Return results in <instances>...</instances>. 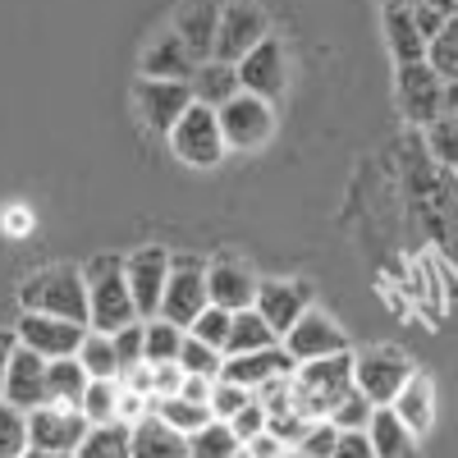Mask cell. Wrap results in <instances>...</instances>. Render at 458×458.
Here are the masks:
<instances>
[{
    "instance_id": "6",
    "label": "cell",
    "mask_w": 458,
    "mask_h": 458,
    "mask_svg": "<svg viewBox=\"0 0 458 458\" xmlns=\"http://www.w3.org/2000/svg\"><path fill=\"white\" fill-rule=\"evenodd\" d=\"M170 147H174V157L183 165H193V170H211L220 165L225 157V133H220V114L211 106H188L183 110V120L170 129Z\"/></svg>"
},
{
    "instance_id": "7",
    "label": "cell",
    "mask_w": 458,
    "mask_h": 458,
    "mask_svg": "<svg viewBox=\"0 0 458 458\" xmlns=\"http://www.w3.org/2000/svg\"><path fill=\"white\" fill-rule=\"evenodd\" d=\"M271 37V19L252 0H220V32H216V55L225 64H239L252 47Z\"/></svg>"
},
{
    "instance_id": "14",
    "label": "cell",
    "mask_w": 458,
    "mask_h": 458,
    "mask_svg": "<svg viewBox=\"0 0 458 458\" xmlns=\"http://www.w3.org/2000/svg\"><path fill=\"white\" fill-rule=\"evenodd\" d=\"M133 106H138V120L151 133L170 138V129L183 120V110L193 106V88H188V83H165V79H138Z\"/></svg>"
},
{
    "instance_id": "5",
    "label": "cell",
    "mask_w": 458,
    "mask_h": 458,
    "mask_svg": "<svg viewBox=\"0 0 458 458\" xmlns=\"http://www.w3.org/2000/svg\"><path fill=\"white\" fill-rule=\"evenodd\" d=\"M207 308H211L207 261L198 252H170V280H165V298H161V317L174 321L179 330H188Z\"/></svg>"
},
{
    "instance_id": "43",
    "label": "cell",
    "mask_w": 458,
    "mask_h": 458,
    "mask_svg": "<svg viewBox=\"0 0 458 458\" xmlns=\"http://www.w3.org/2000/svg\"><path fill=\"white\" fill-rule=\"evenodd\" d=\"M229 431L239 436V445H248V440H257V436L266 431V408L257 403V394H252V403H248L243 412H234V417H229Z\"/></svg>"
},
{
    "instance_id": "27",
    "label": "cell",
    "mask_w": 458,
    "mask_h": 458,
    "mask_svg": "<svg viewBox=\"0 0 458 458\" xmlns=\"http://www.w3.org/2000/svg\"><path fill=\"white\" fill-rule=\"evenodd\" d=\"M271 344H280V335L266 326V317L257 308L248 312H234V321H229V339H225V358H239V353H257V349H271Z\"/></svg>"
},
{
    "instance_id": "47",
    "label": "cell",
    "mask_w": 458,
    "mask_h": 458,
    "mask_svg": "<svg viewBox=\"0 0 458 458\" xmlns=\"http://www.w3.org/2000/svg\"><path fill=\"white\" fill-rule=\"evenodd\" d=\"M412 23H417V32H422V37H427V47H431V42H436V37L445 32V23H449V19H445L440 10H431V5H427V0H422V5H417V10H412Z\"/></svg>"
},
{
    "instance_id": "22",
    "label": "cell",
    "mask_w": 458,
    "mask_h": 458,
    "mask_svg": "<svg viewBox=\"0 0 458 458\" xmlns=\"http://www.w3.org/2000/svg\"><path fill=\"white\" fill-rule=\"evenodd\" d=\"M390 408H394L399 422H403L417 440H422V436L431 431V422H436V380H431L427 371H412V380L394 394Z\"/></svg>"
},
{
    "instance_id": "17",
    "label": "cell",
    "mask_w": 458,
    "mask_h": 458,
    "mask_svg": "<svg viewBox=\"0 0 458 458\" xmlns=\"http://www.w3.org/2000/svg\"><path fill=\"white\" fill-rule=\"evenodd\" d=\"M257 276L239 257H216L207 261V293H211V308H225V312H248L257 302Z\"/></svg>"
},
{
    "instance_id": "26",
    "label": "cell",
    "mask_w": 458,
    "mask_h": 458,
    "mask_svg": "<svg viewBox=\"0 0 458 458\" xmlns=\"http://www.w3.org/2000/svg\"><path fill=\"white\" fill-rule=\"evenodd\" d=\"M88 371L79 358H55L47 362V403H60V408H79L83 403V390H88Z\"/></svg>"
},
{
    "instance_id": "24",
    "label": "cell",
    "mask_w": 458,
    "mask_h": 458,
    "mask_svg": "<svg viewBox=\"0 0 458 458\" xmlns=\"http://www.w3.org/2000/svg\"><path fill=\"white\" fill-rule=\"evenodd\" d=\"M188 88H193V101L198 106H211L220 110L225 101H234L243 88H239V69L225 64V60H202L193 69V79H188Z\"/></svg>"
},
{
    "instance_id": "15",
    "label": "cell",
    "mask_w": 458,
    "mask_h": 458,
    "mask_svg": "<svg viewBox=\"0 0 458 458\" xmlns=\"http://www.w3.org/2000/svg\"><path fill=\"white\" fill-rule=\"evenodd\" d=\"M252 308L266 317V326L284 339V335L302 321V312L317 308V298H312V284H308V280H261Z\"/></svg>"
},
{
    "instance_id": "12",
    "label": "cell",
    "mask_w": 458,
    "mask_h": 458,
    "mask_svg": "<svg viewBox=\"0 0 458 458\" xmlns=\"http://www.w3.org/2000/svg\"><path fill=\"white\" fill-rule=\"evenodd\" d=\"M88 417L79 408H60V403H42L28 412V449H51V454H79L83 436H88Z\"/></svg>"
},
{
    "instance_id": "20",
    "label": "cell",
    "mask_w": 458,
    "mask_h": 458,
    "mask_svg": "<svg viewBox=\"0 0 458 458\" xmlns=\"http://www.w3.org/2000/svg\"><path fill=\"white\" fill-rule=\"evenodd\" d=\"M174 32L179 42L193 51V60H211L216 55V32H220V0H188L174 14Z\"/></svg>"
},
{
    "instance_id": "31",
    "label": "cell",
    "mask_w": 458,
    "mask_h": 458,
    "mask_svg": "<svg viewBox=\"0 0 458 458\" xmlns=\"http://www.w3.org/2000/svg\"><path fill=\"white\" fill-rule=\"evenodd\" d=\"M183 335H188V330H179L174 321H165V317H151V321H147V335H142V362H147V367L179 362Z\"/></svg>"
},
{
    "instance_id": "1",
    "label": "cell",
    "mask_w": 458,
    "mask_h": 458,
    "mask_svg": "<svg viewBox=\"0 0 458 458\" xmlns=\"http://www.w3.org/2000/svg\"><path fill=\"white\" fill-rule=\"evenodd\" d=\"M83 289H88V330L114 335L129 321H142L129 293V276H124V257L120 252H97L83 261Z\"/></svg>"
},
{
    "instance_id": "19",
    "label": "cell",
    "mask_w": 458,
    "mask_h": 458,
    "mask_svg": "<svg viewBox=\"0 0 458 458\" xmlns=\"http://www.w3.org/2000/svg\"><path fill=\"white\" fill-rule=\"evenodd\" d=\"M298 371V362L284 353V344H271V349H257V353H239V358H225V367H220V376L225 380H234V386H243V390H261V386H271V380H280V376H293Z\"/></svg>"
},
{
    "instance_id": "13",
    "label": "cell",
    "mask_w": 458,
    "mask_h": 458,
    "mask_svg": "<svg viewBox=\"0 0 458 458\" xmlns=\"http://www.w3.org/2000/svg\"><path fill=\"white\" fill-rule=\"evenodd\" d=\"M14 335H19V344H23V349H32V353H42L47 362H55V358H79L88 326H73V321H60V317L19 312V321H14Z\"/></svg>"
},
{
    "instance_id": "9",
    "label": "cell",
    "mask_w": 458,
    "mask_h": 458,
    "mask_svg": "<svg viewBox=\"0 0 458 458\" xmlns=\"http://www.w3.org/2000/svg\"><path fill=\"white\" fill-rule=\"evenodd\" d=\"M394 97H399V110L412 129H431L440 120V101H445V79L427 64H399L394 73Z\"/></svg>"
},
{
    "instance_id": "44",
    "label": "cell",
    "mask_w": 458,
    "mask_h": 458,
    "mask_svg": "<svg viewBox=\"0 0 458 458\" xmlns=\"http://www.w3.org/2000/svg\"><path fill=\"white\" fill-rule=\"evenodd\" d=\"M335 445H339V427H330V422H312L298 449H302V454H312V458H330Z\"/></svg>"
},
{
    "instance_id": "50",
    "label": "cell",
    "mask_w": 458,
    "mask_h": 458,
    "mask_svg": "<svg viewBox=\"0 0 458 458\" xmlns=\"http://www.w3.org/2000/svg\"><path fill=\"white\" fill-rule=\"evenodd\" d=\"M211 386H216V380H207V376H183V390H179V394H183L188 403H207V399H211Z\"/></svg>"
},
{
    "instance_id": "56",
    "label": "cell",
    "mask_w": 458,
    "mask_h": 458,
    "mask_svg": "<svg viewBox=\"0 0 458 458\" xmlns=\"http://www.w3.org/2000/svg\"><path fill=\"white\" fill-rule=\"evenodd\" d=\"M284 458H312V454H302V449H284Z\"/></svg>"
},
{
    "instance_id": "38",
    "label": "cell",
    "mask_w": 458,
    "mask_h": 458,
    "mask_svg": "<svg viewBox=\"0 0 458 458\" xmlns=\"http://www.w3.org/2000/svg\"><path fill=\"white\" fill-rule=\"evenodd\" d=\"M28 454V412L0 399V458H23Z\"/></svg>"
},
{
    "instance_id": "29",
    "label": "cell",
    "mask_w": 458,
    "mask_h": 458,
    "mask_svg": "<svg viewBox=\"0 0 458 458\" xmlns=\"http://www.w3.org/2000/svg\"><path fill=\"white\" fill-rule=\"evenodd\" d=\"M73 458H133V427H129V422L92 427Z\"/></svg>"
},
{
    "instance_id": "49",
    "label": "cell",
    "mask_w": 458,
    "mask_h": 458,
    "mask_svg": "<svg viewBox=\"0 0 458 458\" xmlns=\"http://www.w3.org/2000/svg\"><path fill=\"white\" fill-rule=\"evenodd\" d=\"M243 449H248L252 458H284V445H280L271 431H261V436H257V440H248Z\"/></svg>"
},
{
    "instance_id": "34",
    "label": "cell",
    "mask_w": 458,
    "mask_h": 458,
    "mask_svg": "<svg viewBox=\"0 0 458 458\" xmlns=\"http://www.w3.org/2000/svg\"><path fill=\"white\" fill-rule=\"evenodd\" d=\"M243 445L229 431V422H207L202 431L188 436V458H234Z\"/></svg>"
},
{
    "instance_id": "54",
    "label": "cell",
    "mask_w": 458,
    "mask_h": 458,
    "mask_svg": "<svg viewBox=\"0 0 458 458\" xmlns=\"http://www.w3.org/2000/svg\"><path fill=\"white\" fill-rule=\"evenodd\" d=\"M422 0H380V10H417Z\"/></svg>"
},
{
    "instance_id": "52",
    "label": "cell",
    "mask_w": 458,
    "mask_h": 458,
    "mask_svg": "<svg viewBox=\"0 0 458 458\" xmlns=\"http://www.w3.org/2000/svg\"><path fill=\"white\" fill-rule=\"evenodd\" d=\"M445 120H458V83H445V101H440Z\"/></svg>"
},
{
    "instance_id": "35",
    "label": "cell",
    "mask_w": 458,
    "mask_h": 458,
    "mask_svg": "<svg viewBox=\"0 0 458 458\" xmlns=\"http://www.w3.org/2000/svg\"><path fill=\"white\" fill-rule=\"evenodd\" d=\"M179 367H183V376H207V380H216V376H220V367H225V353H220V349H211V344H202L198 335H183Z\"/></svg>"
},
{
    "instance_id": "16",
    "label": "cell",
    "mask_w": 458,
    "mask_h": 458,
    "mask_svg": "<svg viewBox=\"0 0 458 458\" xmlns=\"http://www.w3.org/2000/svg\"><path fill=\"white\" fill-rule=\"evenodd\" d=\"M234 69H239V88L261 97V101H276L289 83V60H284V47L276 42V37H266L261 47H252Z\"/></svg>"
},
{
    "instance_id": "55",
    "label": "cell",
    "mask_w": 458,
    "mask_h": 458,
    "mask_svg": "<svg viewBox=\"0 0 458 458\" xmlns=\"http://www.w3.org/2000/svg\"><path fill=\"white\" fill-rule=\"evenodd\" d=\"M23 458H73V454H51V449H28Z\"/></svg>"
},
{
    "instance_id": "57",
    "label": "cell",
    "mask_w": 458,
    "mask_h": 458,
    "mask_svg": "<svg viewBox=\"0 0 458 458\" xmlns=\"http://www.w3.org/2000/svg\"><path fill=\"white\" fill-rule=\"evenodd\" d=\"M234 458H252V454H248V449H239V454H234Z\"/></svg>"
},
{
    "instance_id": "2",
    "label": "cell",
    "mask_w": 458,
    "mask_h": 458,
    "mask_svg": "<svg viewBox=\"0 0 458 458\" xmlns=\"http://www.w3.org/2000/svg\"><path fill=\"white\" fill-rule=\"evenodd\" d=\"M19 312H37V317H60L73 326H88V289H83V266H42L19 284Z\"/></svg>"
},
{
    "instance_id": "10",
    "label": "cell",
    "mask_w": 458,
    "mask_h": 458,
    "mask_svg": "<svg viewBox=\"0 0 458 458\" xmlns=\"http://www.w3.org/2000/svg\"><path fill=\"white\" fill-rule=\"evenodd\" d=\"M124 276H129V293L142 321L161 317V298H165V280H170V252L161 243H147L138 252L124 257Z\"/></svg>"
},
{
    "instance_id": "4",
    "label": "cell",
    "mask_w": 458,
    "mask_h": 458,
    "mask_svg": "<svg viewBox=\"0 0 458 458\" xmlns=\"http://www.w3.org/2000/svg\"><path fill=\"white\" fill-rule=\"evenodd\" d=\"M412 358L399 349V344H371V349L353 353V386L376 403V408H390L394 394L412 380Z\"/></svg>"
},
{
    "instance_id": "11",
    "label": "cell",
    "mask_w": 458,
    "mask_h": 458,
    "mask_svg": "<svg viewBox=\"0 0 458 458\" xmlns=\"http://www.w3.org/2000/svg\"><path fill=\"white\" fill-rule=\"evenodd\" d=\"M284 353L302 367V362H317V358H335V353H349V335H344V326L321 312V308H308L302 312V321L280 339Z\"/></svg>"
},
{
    "instance_id": "37",
    "label": "cell",
    "mask_w": 458,
    "mask_h": 458,
    "mask_svg": "<svg viewBox=\"0 0 458 458\" xmlns=\"http://www.w3.org/2000/svg\"><path fill=\"white\" fill-rule=\"evenodd\" d=\"M427 64L440 73L445 83H458V14L445 23V32L427 47Z\"/></svg>"
},
{
    "instance_id": "58",
    "label": "cell",
    "mask_w": 458,
    "mask_h": 458,
    "mask_svg": "<svg viewBox=\"0 0 458 458\" xmlns=\"http://www.w3.org/2000/svg\"><path fill=\"white\" fill-rule=\"evenodd\" d=\"M454 174H458V170H454Z\"/></svg>"
},
{
    "instance_id": "32",
    "label": "cell",
    "mask_w": 458,
    "mask_h": 458,
    "mask_svg": "<svg viewBox=\"0 0 458 458\" xmlns=\"http://www.w3.org/2000/svg\"><path fill=\"white\" fill-rule=\"evenodd\" d=\"M79 412L88 417V427H106L120 422V380H88Z\"/></svg>"
},
{
    "instance_id": "41",
    "label": "cell",
    "mask_w": 458,
    "mask_h": 458,
    "mask_svg": "<svg viewBox=\"0 0 458 458\" xmlns=\"http://www.w3.org/2000/svg\"><path fill=\"white\" fill-rule=\"evenodd\" d=\"M142 335H147V321H129L124 330H114L110 344H114V358H120V376L133 371L142 362Z\"/></svg>"
},
{
    "instance_id": "18",
    "label": "cell",
    "mask_w": 458,
    "mask_h": 458,
    "mask_svg": "<svg viewBox=\"0 0 458 458\" xmlns=\"http://www.w3.org/2000/svg\"><path fill=\"white\" fill-rule=\"evenodd\" d=\"M0 399L14 403L19 412L42 408V403H47V358L19 344V349L10 353V367H5V390H0Z\"/></svg>"
},
{
    "instance_id": "30",
    "label": "cell",
    "mask_w": 458,
    "mask_h": 458,
    "mask_svg": "<svg viewBox=\"0 0 458 458\" xmlns=\"http://www.w3.org/2000/svg\"><path fill=\"white\" fill-rule=\"evenodd\" d=\"M147 412H157L165 427H174V431H183V436H193V431H202L207 422H216L207 403H188L183 394H170V399H151V403H147Z\"/></svg>"
},
{
    "instance_id": "53",
    "label": "cell",
    "mask_w": 458,
    "mask_h": 458,
    "mask_svg": "<svg viewBox=\"0 0 458 458\" xmlns=\"http://www.w3.org/2000/svg\"><path fill=\"white\" fill-rule=\"evenodd\" d=\"M427 5H431V10H440L445 19H454V14H458V0H427Z\"/></svg>"
},
{
    "instance_id": "42",
    "label": "cell",
    "mask_w": 458,
    "mask_h": 458,
    "mask_svg": "<svg viewBox=\"0 0 458 458\" xmlns=\"http://www.w3.org/2000/svg\"><path fill=\"white\" fill-rule=\"evenodd\" d=\"M229 321H234V312H225V308H207L193 326H188V335H198L202 344H211V349L225 353V339H229Z\"/></svg>"
},
{
    "instance_id": "40",
    "label": "cell",
    "mask_w": 458,
    "mask_h": 458,
    "mask_svg": "<svg viewBox=\"0 0 458 458\" xmlns=\"http://www.w3.org/2000/svg\"><path fill=\"white\" fill-rule=\"evenodd\" d=\"M248 403H252V390L234 386V380H225V376H216L211 399H207V408H211V417H216V422H229V417H234V412H243Z\"/></svg>"
},
{
    "instance_id": "36",
    "label": "cell",
    "mask_w": 458,
    "mask_h": 458,
    "mask_svg": "<svg viewBox=\"0 0 458 458\" xmlns=\"http://www.w3.org/2000/svg\"><path fill=\"white\" fill-rule=\"evenodd\" d=\"M371 412H376V403L353 386V390H344V399L330 408V417L326 422L330 427H339V431H367V422H371Z\"/></svg>"
},
{
    "instance_id": "33",
    "label": "cell",
    "mask_w": 458,
    "mask_h": 458,
    "mask_svg": "<svg viewBox=\"0 0 458 458\" xmlns=\"http://www.w3.org/2000/svg\"><path fill=\"white\" fill-rule=\"evenodd\" d=\"M79 362H83V371H88L92 380H120V358H114L110 335H101V330H88V335H83Z\"/></svg>"
},
{
    "instance_id": "28",
    "label": "cell",
    "mask_w": 458,
    "mask_h": 458,
    "mask_svg": "<svg viewBox=\"0 0 458 458\" xmlns=\"http://www.w3.org/2000/svg\"><path fill=\"white\" fill-rule=\"evenodd\" d=\"M386 42L394 51L399 64H417V60H427V37L417 32L412 23V10H386Z\"/></svg>"
},
{
    "instance_id": "25",
    "label": "cell",
    "mask_w": 458,
    "mask_h": 458,
    "mask_svg": "<svg viewBox=\"0 0 458 458\" xmlns=\"http://www.w3.org/2000/svg\"><path fill=\"white\" fill-rule=\"evenodd\" d=\"M133 458H188V436L147 412L142 422H133Z\"/></svg>"
},
{
    "instance_id": "45",
    "label": "cell",
    "mask_w": 458,
    "mask_h": 458,
    "mask_svg": "<svg viewBox=\"0 0 458 458\" xmlns=\"http://www.w3.org/2000/svg\"><path fill=\"white\" fill-rule=\"evenodd\" d=\"M183 390V367L179 362H161L151 367V399H170Z\"/></svg>"
},
{
    "instance_id": "21",
    "label": "cell",
    "mask_w": 458,
    "mask_h": 458,
    "mask_svg": "<svg viewBox=\"0 0 458 458\" xmlns=\"http://www.w3.org/2000/svg\"><path fill=\"white\" fill-rule=\"evenodd\" d=\"M193 69H198V60H193V51L179 42V32H174V28H170L165 37H157V42L142 51V79L188 83V79H193Z\"/></svg>"
},
{
    "instance_id": "3",
    "label": "cell",
    "mask_w": 458,
    "mask_h": 458,
    "mask_svg": "<svg viewBox=\"0 0 458 458\" xmlns=\"http://www.w3.org/2000/svg\"><path fill=\"white\" fill-rule=\"evenodd\" d=\"M344 390H353V349L335 353V358L302 362L293 371V403H298L302 417H312V422H326L330 408L344 399Z\"/></svg>"
},
{
    "instance_id": "48",
    "label": "cell",
    "mask_w": 458,
    "mask_h": 458,
    "mask_svg": "<svg viewBox=\"0 0 458 458\" xmlns=\"http://www.w3.org/2000/svg\"><path fill=\"white\" fill-rule=\"evenodd\" d=\"M147 403H151L147 394H133V390L120 386V422H129V427L142 422V417H147Z\"/></svg>"
},
{
    "instance_id": "8",
    "label": "cell",
    "mask_w": 458,
    "mask_h": 458,
    "mask_svg": "<svg viewBox=\"0 0 458 458\" xmlns=\"http://www.w3.org/2000/svg\"><path fill=\"white\" fill-rule=\"evenodd\" d=\"M220 133H225V151H257L271 142L276 133V110L271 101H261L252 92H239L234 101H225L220 110Z\"/></svg>"
},
{
    "instance_id": "51",
    "label": "cell",
    "mask_w": 458,
    "mask_h": 458,
    "mask_svg": "<svg viewBox=\"0 0 458 458\" xmlns=\"http://www.w3.org/2000/svg\"><path fill=\"white\" fill-rule=\"evenodd\" d=\"M19 349V335L0 326V390H5V367H10V353Z\"/></svg>"
},
{
    "instance_id": "23",
    "label": "cell",
    "mask_w": 458,
    "mask_h": 458,
    "mask_svg": "<svg viewBox=\"0 0 458 458\" xmlns=\"http://www.w3.org/2000/svg\"><path fill=\"white\" fill-rule=\"evenodd\" d=\"M367 440H371L376 458H422V445H417V436L394 417V408H376L371 412Z\"/></svg>"
},
{
    "instance_id": "39",
    "label": "cell",
    "mask_w": 458,
    "mask_h": 458,
    "mask_svg": "<svg viewBox=\"0 0 458 458\" xmlns=\"http://www.w3.org/2000/svg\"><path fill=\"white\" fill-rule=\"evenodd\" d=\"M422 133H427V147H431V161L445 165V170H458V120H445L440 114V120Z\"/></svg>"
},
{
    "instance_id": "46",
    "label": "cell",
    "mask_w": 458,
    "mask_h": 458,
    "mask_svg": "<svg viewBox=\"0 0 458 458\" xmlns=\"http://www.w3.org/2000/svg\"><path fill=\"white\" fill-rule=\"evenodd\" d=\"M330 458H376V449H371L367 431H339V445Z\"/></svg>"
}]
</instances>
